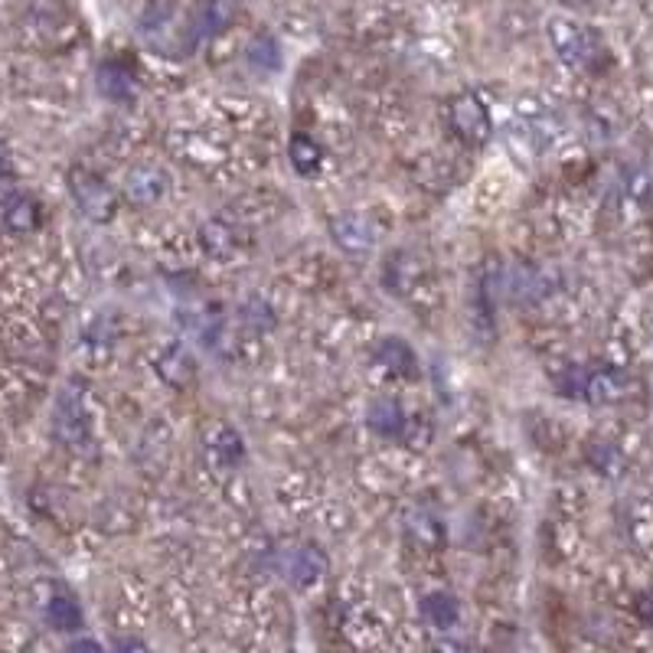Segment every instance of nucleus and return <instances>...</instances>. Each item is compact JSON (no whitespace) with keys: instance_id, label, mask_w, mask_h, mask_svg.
Returning a JSON list of instances; mask_svg holds the SVG:
<instances>
[{"instance_id":"8","label":"nucleus","mask_w":653,"mask_h":653,"mask_svg":"<svg viewBox=\"0 0 653 653\" xmlns=\"http://www.w3.org/2000/svg\"><path fill=\"white\" fill-rule=\"evenodd\" d=\"M627 392H631V376H627L624 369L601 366V369H588L582 402L611 405V402H621Z\"/></svg>"},{"instance_id":"19","label":"nucleus","mask_w":653,"mask_h":653,"mask_svg":"<svg viewBox=\"0 0 653 653\" xmlns=\"http://www.w3.org/2000/svg\"><path fill=\"white\" fill-rule=\"evenodd\" d=\"M249 63L258 69V72H275L281 66V49H278V40L271 33H258L252 36L249 43Z\"/></svg>"},{"instance_id":"14","label":"nucleus","mask_w":653,"mask_h":653,"mask_svg":"<svg viewBox=\"0 0 653 653\" xmlns=\"http://www.w3.org/2000/svg\"><path fill=\"white\" fill-rule=\"evenodd\" d=\"M366 425L376 431V435H386V438H396L405 431V412L396 399H373L366 409Z\"/></svg>"},{"instance_id":"12","label":"nucleus","mask_w":653,"mask_h":653,"mask_svg":"<svg viewBox=\"0 0 653 653\" xmlns=\"http://www.w3.org/2000/svg\"><path fill=\"white\" fill-rule=\"evenodd\" d=\"M98 89H102L105 98H112V102H131L134 92H138V79H134L128 63H121V59H105V63L98 66Z\"/></svg>"},{"instance_id":"10","label":"nucleus","mask_w":653,"mask_h":653,"mask_svg":"<svg viewBox=\"0 0 653 653\" xmlns=\"http://www.w3.org/2000/svg\"><path fill=\"white\" fill-rule=\"evenodd\" d=\"M154 369H157V376L174 389H187L196 379L193 356H190V350H183L180 343H167V347L154 356Z\"/></svg>"},{"instance_id":"20","label":"nucleus","mask_w":653,"mask_h":653,"mask_svg":"<svg viewBox=\"0 0 653 653\" xmlns=\"http://www.w3.org/2000/svg\"><path fill=\"white\" fill-rule=\"evenodd\" d=\"M232 242H236V236H232V229L223 223V219H209V223L203 226V245L213 255L232 252Z\"/></svg>"},{"instance_id":"21","label":"nucleus","mask_w":653,"mask_h":653,"mask_svg":"<svg viewBox=\"0 0 653 653\" xmlns=\"http://www.w3.org/2000/svg\"><path fill=\"white\" fill-rule=\"evenodd\" d=\"M585 376H588L585 366H569L559 376V392H562L565 399H578V402H582V396H585Z\"/></svg>"},{"instance_id":"2","label":"nucleus","mask_w":653,"mask_h":653,"mask_svg":"<svg viewBox=\"0 0 653 653\" xmlns=\"http://www.w3.org/2000/svg\"><path fill=\"white\" fill-rule=\"evenodd\" d=\"M69 190L72 200L82 209L92 223H112L118 216V193L108 187L102 174H95L89 167H72L69 170Z\"/></svg>"},{"instance_id":"3","label":"nucleus","mask_w":653,"mask_h":653,"mask_svg":"<svg viewBox=\"0 0 653 653\" xmlns=\"http://www.w3.org/2000/svg\"><path fill=\"white\" fill-rule=\"evenodd\" d=\"M448 121H451V131L458 134L464 144H471V147L487 144L490 141V131H494V125H490L487 105L480 102L474 92H461V95L451 98Z\"/></svg>"},{"instance_id":"11","label":"nucleus","mask_w":653,"mask_h":653,"mask_svg":"<svg viewBox=\"0 0 653 653\" xmlns=\"http://www.w3.org/2000/svg\"><path fill=\"white\" fill-rule=\"evenodd\" d=\"M285 572L298 588H311V585L320 582V578H324L327 562H324V556H320L317 546H307V542H304V546L291 549V556L285 562Z\"/></svg>"},{"instance_id":"18","label":"nucleus","mask_w":653,"mask_h":653,"mask_svg":"<svg viewBox=\"0 0 653 653\" xmlns=\"http://www.w3.org/2000/svg\"><path fill=\"white\" fill-rule=\"evenodd\" d=\"M288 157L298 174L311 177L320 170V160H324V151H320V144L311 138V134H294L288 141Z\"/></svg>"},{"instance_id":"7","label":"nucleus","mask_w":653,"mask_h":653,"mask_svg":"<svg viewBox=\"0 0 653 653\" xmlns=\"http://www.w3.org/2000/svg\"><path fill=\"white\" fill-rule=\"evenodd\" d=\"M53 435L63 441V445H82L89 441L92 428H89V412L76 396H66L56 402V412H53Z\"/></svg>"},{"instance_id":"4","label":"nucleus","mask_w":653,"mask_h":653,"mask_svg":"<svg viewBox=\"0 0 653 653\" xmlns=\"http://www.w3.org/2000/svg\"><path fill=\"white\" fill-rule=\"evenodd\" d=\"M43 223V206L27 190H4L0 193V226L14 236H30Z\"/></svg>"},{"instance_id":"13","label":"nucleus","mask_w":653,"mask_h":653,"mask_svg":"<svg viewBox=\"0 0 653 653\" xmlns=\"http://www.w3.org/2000/svg\"><path fill=\"white\" fill-rule=\"evenodd\" d=\"M376 363L386 369V373L399 376V379H415L418 376V356L405 340L399 337H386L383 343L376 347Z\"/></svg>"},{"instance_id":"9","label":"nucleus","mask_w":653,"mask_h":653,"mask_svg":"<svg viewBox=\"0 0 653 653\" xmlns=\"http://www.w3.org/2000/svg\"><path fill=\"white\" fill-rule=\"evenodd\" d=\"M236 14H239L236 0H203V4L196 7V14H193L190 36H193V40H206V36L223 33L226 27L236 23Z\"/></svg>"},{"instance_id":"25","label":"nucleus","mask_w":653,"mask_h":653,"mask_svg":"<svg viewBox=\"0 0 653 653\" xmlns=\"http://www.w3.org/2000/svg\"><path fill=\"white\" fill-rule=\"evenodd\" d=\"M637 614L644 618L647 624H653V595H640L637 598Z\"/></svg>"},{"instance_id":"17","label":"nucleus","mask_w":653,"mask_h":653,"mask_svg":"<svg viewBox=\"0 0 653 653\" xmlns=\"http://www.w3.org/2000/svg\"><path fill=\"white\" fill-rule=\"evenodd\" d=\"M588 464L608 480H618L627 471L624 451L618 445H608V441H591V445H588Z\"/></svg>"},{"instance_id":"22","label":"nucleus","mask_w":653,"mask_h":653,"mask_svg":"<svg viewBox=\"0 0 653 653\" xmlns=\"http://www.w3.org/2000/svg\"><path fill=\"white\" fill-rule=\"evenodd\" d=\"M14 177V154H10V147L0 141V180H10Z\"/></svg>"},{"instance_id":"6","label":"nucleus","mask_w":653,"mask_h":653,"mask_svg":"<svg viewBox=\"0 0 653 653\" xmlns=\"http://www.w3.org/2000/svg\"><path fill=\"white\" fill-rule=\"evenodd\" d=\"M170 190V177L164 167L157 164H138L128 170L125 180V196L134 206H154L167 196Z\"/></svg>"},{"instance_id":"15","label":"nucleus","mask_w":653,"mask_h":653,"mask_svg":"<svg viewBox=\"0 0 653 653\" xmlns=\"http://www.w3.org/2000/svg\"><path fill=\"white\" fill-rule=\"evenodd\" d=\"M422 618L425 624L435 627V631H451L461 618L458 598L448 595V591H431V595L422 598Z\"/></svg>"},{"instance_id":"24","label":"nucleus","mask_w":653,"mask_h":653,"mask_svg":"<svg viewBox=\"0 0 653 653\" xmlns=\"http://www.w3.org/2000/svg\"><path fill=\"white\" fill-rule=\"evenodd\" d=\"M115 653H151V647H147L144 640H138V637H128V640H118Z\"/></svg>"},{"instance_id":"1","label":"nucleus","mask_w":653,"mask_h":653,"mask_svg":"<svg viewBox=\"0 0 653 653\" xmlns=\"http://www.w3.org/2000/svg\"><path fill=\"white\" fill-rule=\"evenodd\" d=\"M549 40L556 46V53L565 66H575V69H595L598 59L605 56V43L601 36L585 27V23H575V20H552L549 23Z\"/></svg>"},{"instance_id":"23","label":"nucleus","mask_w":653,"mask_h":653,"mask_svg":"<svg viewBox=\"0 0 653 653\" xmlns=\"http://www.w3.org/2000/svg\"><path fill=\"white\" fill-rule=\"evenodd\" d=\"M66 653H105V650H102V644H95V640L82 637V640H72V644L66 647Z\"/></svg>"},{"instance_id":"5","label":"nucleus","mask_w":653,"mask_h":653,"mask_svg":"<svg viewBox=\"0 0 653 653\" xmlns=\"http://www.w3.org/2000/svg\"><path fill=\"white\" fill-rule=\"evenodd\" d=\"M330 236L350 255H366L376 249V229L360 213H337L330 216Z\"/></svg>"},{"instance_id":"16","label":"nucleus","mask_w":653,"mask_h":653,"mask_svg":"<svg viewBox=\"0 0 653 653\" xmlns=\"http://www.w3.org/2000/svg\"><path fill=\"white\" fill-rule=\"evenodd\" d=\"M46 621L53 631H63V634H72L82 627V608L79 601L72 595H53L46 605Z\"/></svg>"}]
</instances>
